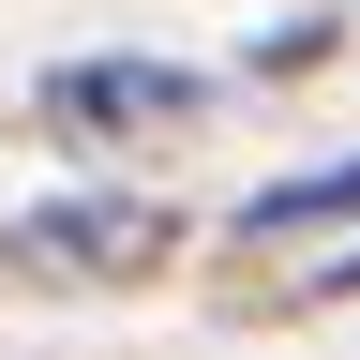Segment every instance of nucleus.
<instances>
[{"label": "nucleus", "instance_id": "f257e3e1", "mask_svg": "<svg viewBox=\"0 0 360 360\" xmlns=\"http://www.w3.org/2000/svg\"><path fill=\"white\" fill-rule=\"evenodd\" d=\"M180 255V210L150 180H75V195H30L0 225V270L15 285H150Z\"/></svg>", "mask_w": 360, "mask_h": 360}, {"label": "nucleus", "instance_id": "f03ea898", "mask_svg": "<svg viewBox=\"0 0 360 360\" xmlns=\"http://www.w3.org/2000/svg\"><path fill=\"white\" fill-rule=\"evenodd\" d=\"M210 90L180 60H60L45 75V135L60 150H165V135H195Z\"/></svg>", "mask_w": 360, "mask_h": 360}, {"label": "nucleus", "instance_id": "7ed1b4c3", "mask_svg": "<svg viewBox=\"0 0 360 360\" xmlns=\"http://www.w3.org/2000/svg\"><path fill=\"white\" fill-rule=\"evenodd\" d=\"M315 225H360V150H345V165H315V180H270V195L240 210V255H270V240H315Z\"/></svg>", "mask_w": 360, "mask_h": 360}]
</instances>
